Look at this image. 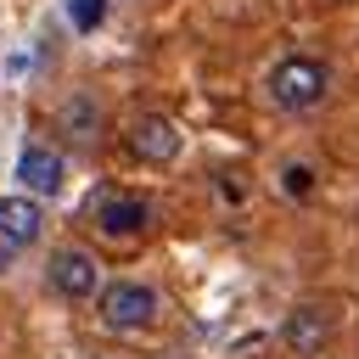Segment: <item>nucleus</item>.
Returning <instances> with one entry per match:
<instances>
[{"label":"nucleus","instance_id":"nucleus-3","mask_svg":"<svg viewBox=\"0 0 359 359\" xmlns=\"http://www.w3.org/2000/svg\"><path fill=\"white\" fill-rule=\"evenodd\" d=\"M39 224H45V213H39L34 196H0V269H6L11 252L39 241Z\"/></svg>","mask_w":359,"mask_h":359},{"label":"nucleus","instance_id":"nucleus-6","mask_svg":"<svg viewBox=\"0 0 359 359\" xmlns=\"http://www.w3.org/2000/svg\"><path fill=\"white\" fill-rule=\"evenodd\" d=\"M50 286L62 292V297H95V258L90 252H79V247H62V252H50Z\"/></svg>","mask_w":359,"mask_h":359},{"label":"nucleus","instance_id":"nucleus-7","mask_svg":"<svg viewBox=\"0 0 359 359\" xmlns=\"http://www.w3.org/2000/svg\"><path fill=\"white\" fill-rule=\"evenodd\" d=\"M62 151H50V146H22V157H17V180L34 191V196H56L62 191Z\"/></svg>","mask_w":359,"mask_h":359},{"label":"nucleus","instance_id":"nucleus-4","mask_svg":"<svg viewBox=\"0 0 359 359\" xmlns=\"http://www.w3.org/2000/svg\"><path fill=\"white\" fill-rule=\"evenodd\" d=\"M146 219H151V202H146V196H135V191H107V196L95 202V230H101V236H112V241L140 236V230H146Z\"/></svg>","mask_w":359,"mask_h":359},{"label":"nucleus","instance_id":"nucleus-1","mask_svg":"<svg viewBox=\"0 0 359 359\" xmlns=\"http://www.w3.org/2000/svg\"><path fill=\"white\" fill-rule=\"evenodd\" d=\"M325 90H331V73H325V62H314V56H286V62L269 67V101L286 107V112L320 107Z\"/></svg>","mask_w":359,"mask_h":359},{"label":"nucleus","instance_id":"nucleus-2","mask_svg":"<svg viewBox=\"0 0 359 359\" xmlns=\"http://www.w3.org/2000/svg\"><path fill=\"white\" fill-rule=\"evenodd\" d=\"M95 309H101V325L107 331H140V325L157 320V292L146 280H112Z\"/></svg>","mask_w":359,"mask_h":359},{"label":"nucleus","instance_id":"nucleus-8","mask_svg":"<svg viewBox=\"0 0 359 359\" xmlns=\"http://www.w3.org/2000/svg\"><path fill=\"white\" fill-rule=\"evenodd\" d=\"M280 337H286V348H292V353H320V348H325V337H331V314H325L320 303H303V309H292V314H286Z\"/></svg>","mask_w":359,"mask_h":359},{"label":"nucleus","instance_id":"nucleus-5","mask_svg":"<svg viewBox=\"0 0 359 359\" xmlns=\"http://www.w3.org/2000/svg\"><path fill=\"white\" fill-rule=\"evenodd\" d=\"M129 151H135L140 163H174V157H180V129H174V118H163V112L135 118V129H129Z\"/></svg>","mask_w":359,"mask_h":359},{"label":"nucleus","instance_id":"nucleus-10","mask_svg":"<svg viewBox=\"0 0 359 359\" xmlns=\"http://www.w3.org/2000/svg\"><path fill=\"white\" fill-rule=\"evenodd\" d=\"M309 185H314V180H309V168H297V163H292V168H286V191H292V196H309Z\"/></svg>","mask_w":359,"mask_h":359},{"label":"nucleus","instance_id":"nucleus-9","mask_svg":"<svg viewBox=\"0 0 359 359\" xmlns=\"http://www.w3.org/2000/svg\"><path fill=\"white\" fill-rule=\"evenodd\" d=\"M101 17H107V0H67V22H73L79 34L101 28Z\"/></svg>","mask_w":359,"mask_h":359}]
</instances>
